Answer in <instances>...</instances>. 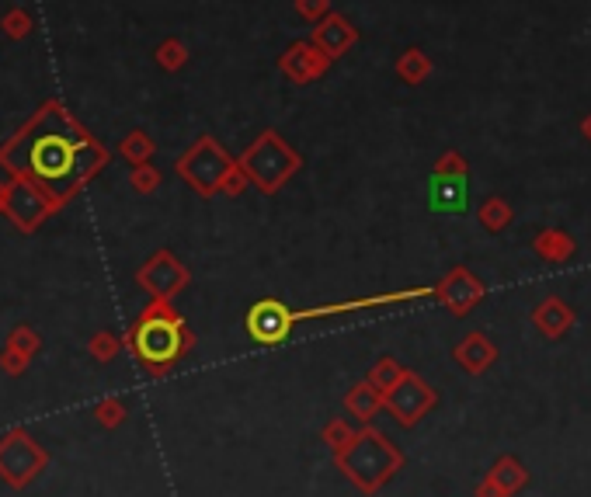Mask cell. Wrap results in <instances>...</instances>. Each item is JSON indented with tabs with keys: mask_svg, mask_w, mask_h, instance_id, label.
<instances>
[{
	"mask_svg": "<svg viewBox=\"0 0 591 497\" xmlns=\"http://www.w3.org/2000/svg\"><path fill=\"white\" fill-rule=\"evenodd\" d=\"M181 324L174 317H150L136 331V352L147 362H171L181 352Z\"/></svg>",
	"mask_w": 591,
	"mask_h": 497,
	"instance_id": "277c9868",
	"label": "cell"
},
{
	"mask_svg": "<svg viewBox=\"0 0 591 497\" xmlns=\"http://www.w3.org/2000/svg\"><path fill=\"white\" fill-rule=\"evenodd\" d=\"M536 251L543 254L546 261H564V258H571L574 254V244L560 230H546V233H539Z\"/></svg>",
	"mask_w": 591,
	"mask_h": 497,
	"instance_id": "8fae6325",
	"label": "cell"
},
{
	"mask_svg": "<svg viewBox=\"0 0 591 497\" xmlns=\"http://www.w3.org/2000/svg\"><path fill=\"white\" fill-rule=\"evenodd\" d=\"M536 324L546 338H560V334L574 324V313H571V306L560 303V299H546V303L536 310Z\"/></svg>",
	"mask_w": 591,
	"mask_h": 497,
	"instance_id": "9c48e42d",
	"label": "cell"
},
{
	"mask_svg": "<svg viewBox=\"0 0 591 497\" xmlns=\"http://www.w3.org/2000/svg\"><path fill=\"white\" fill-rule=\"evenodd\" d=\"M383 407L397 418V425L411 428L418 425V418H425L435 407V390L414 372H404V376L393 383V390L383 393Z\"/></svg>",
	"mask_w": 591,
	"mask_h": 497,
	"instance_id": "7a4b0ae2",
	"label": "cell"
},
{
	"mask_svg": "<svg viewBox=\"0 0 591 497\" xmlns=\"http://www.w3.org/2000/svg\"><path fill=\"white\" fill-rule=\"evenodd\" d=\"M404 463L407 459H404V452H400V445L390 442L383 431H376L369 425L362 431H355L345 449L334 452V466H338L362 494H376L386 480L404 470Z\"/></svg>",
	"mask_w": 591,
	"mask_h": 497,
	"instance_id": "6da1fadb",
	"label": "cell"
},
{
	"mask_svg": "<svg viewBox=\"0 0 591 497\" xmlns=\"http://www.w3.org/2000/svg\"><path fill=\"white\" fill-rule=\"evenodd\" d=\"M400 376H404V369H400V365L393 362V358H383V362L376 365V372H372L369 383L376 386L379 393H386V390H393V383H397Z\"/></svg>",
	"mask_w": 591,
	"mask_h": 497,
	"instance_id": "7c38bea8",
	"label": "cell"
},
{
	"mask_svg": "<svg viewBox=\"0 0 591 497\" xmlns=\"http://www.w3.org/2000/svg\"><path fill=\"white\" fill-rule=\"evenodd\" d=\"M484 226L487 230H501V226H508V209L501 206V202H491V206L484 209Z\"/></svg>",
	"mask_w": 591,
	"mask_h": 497,
	"instance_id": "5bb4252c",
	"label": "cell"
},
{
	"mask_svg": "<svg viewBox=\"0 0 591 497\" xmlns=\"http://www.w3.org/2000/svg\"><path fill=\"white\" fill-rule=\"evenodd\" d=\"M456 362L463 365V369L470 372V376H480V372L491 369V362H494V345L484 338V334H470L466 341H459Z\"/></svg>",
	"mask_w": 591,
	"mask_h": 497,
	"instance_id": "ba28073f",
	"label": "cell"
},
{
	"mask_svg": "<svg viewBox=\"0 0 591 497\" xmlns=\"http://www.w3.org/2000/svg\"><path fill=\"white\" fill-rule=\"evenodd\" d=\"M480 292H484V285L473 279L466 268H456V272H449L439 285V299L442 306H449L456 317H463V313H470L473 306H477Z\"/></svg>",
	"mask_w": 591,
	"mask_h": 497,
	"instance_id": "52a82bcc",
	"label": "cell"
},
{
	"mask_svg": "<svg viewBox=\"0 0 591 497\" xmlns=\"http://www.w3.org/2000/svg\"><path fill=\"white\" fill-rule=\"evenodd\" d=\"M352 435H355V431L348 428L345 421H338V418H334L331 425H324V442L331 445V452H341V449H345V445L352 442Z\"/></svg>",
	"mask_w": 591,
	"mask_h": 497,
	"instance_id": "4fadbf2b",
	"label": "cell"
},
{
	"mask_svg": "<svg viewBox=\"0 0 591 497\" xmlns=\"http://www.w3.org/2000/svg\"><path fill=\"white\" fill-rule=\"evenodd\" d=\"M525 484H529L525 466L515 456H501L491 466V473L477 484V497H515Z\"/></svg>",
	"mask_w": 591,
	"mask_h": 497,
	"instance_id": "8992f818",
	"label": "cell"
},
{
	"mask_svg": "<svg viewBox=\"0 0 591 497\" xmlns=\"http://www.w3.org/2000/svg\"><path fill=\"white\" fill-rule=\"evenodd\" d=\"M296 313H289L286 303H279V299H265V303H258L251 313H247V334H251L254 341H261V345H279V341H286L289 334H293V324H296Z\"/></svg>",
	"mask_w": 591,
	"mask_h": 497,
	"instance_id": "5b68a950",
	"label": "cell"
},
{
	"mask_svg": "<svg viewBox=\"0 0 591 497\" xmlns=\"http://www.w3.org/2000/svg\"><path fill=\"white\" fill-rule=\"evenodd\" d=\"M28 160H32V171L39 174L42 181H49V185L60 188L63 181L74 174L77 150H74V143H70L67 136L46 133V136H39V140H35L32 153H28Z\"/></svg>",
	"mask_w": 591,
	"mask_h": 497,
	"instance_id": "3957f363",
	"label": "cell"
},
{
	"mask_svg": "<svg viewBox=\"0 0 591 497\" xmlns=\"http://www.w3.org/2000/svg\"><path fill=\"white\" fill-rule=\"evenodd\" d=\"M345 407H348V411H352V414H355V418H359V421H369L372 414H376L379 407H383V393H379V390H376V386H372V383H359V386H355L352 393H348Z\"/></svg>",
	"mask_w": 591,
	"mask_h": 497,
	"instance_id": "30bf717a",
	"label": "cell"
}]
</instances>
